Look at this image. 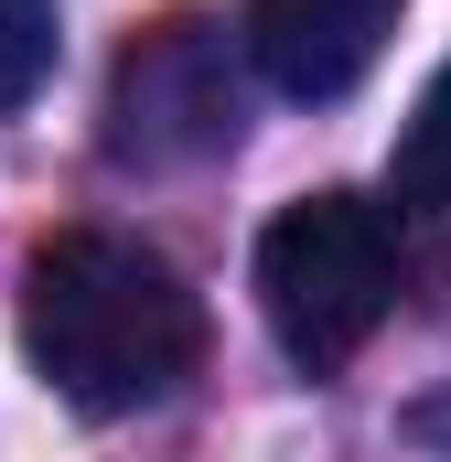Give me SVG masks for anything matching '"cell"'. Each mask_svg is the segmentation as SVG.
<instances>
[{"label":"cell","instance_id":"cell-2","mask_svg":"<svg viewBox=\"0 0 451 462\" xmlns=\"http://www.w3.org/2000/svg\"><path fill=\"white\" fill-rule=\"evenodd\" d=\"M398 280H409V247L376 194H301L258 236V312L301 376H334L376 345V323L398 312Z\"/></svg>","mask_w":451,"mask_h":462},{"label":"cell","instance_id":"cell-3","mask_svg":"<svg viewBox=\"0 0 451 462\" xmlns=\"http://www.w3.org/2000/svg\"><path fill=\"white\" fill-rule=\"evenodd\" d=\"M236 140V65H226V32L172 11L151 32L118 43L108 76V162L129 172H183V162H216Z\"/></svg>","mask_w":451,"mask_h":462},{"label":"cell","instance_id":"cell-5","mask_svg":"<svg viewBox=\"0 0 451 462\" xmlns=\"http://www.w3.org/2000/svg\"><path fill=\"white\" fill-rule=\"evenodd\" d=\"M387 226H398L409 258L451 269V65L419 87V108L387 151Z\"/></svg>","mask_w":451,"mask_h":462},{"label":"cell","instance_id":"cell-6","mask_svg":"<svg viewBox=\"0 0 451 462\" xmlns=\"http://www.w3.org/2000/svg\"><path fill=\"white\" fill-rule=\"evenodd\" d=\"M54 76V11L43 0H0V108H22Z\"/></svg>","mask_w":451,"mask_h":462},{"label":"cell","instance_id":"cell-4","mask_svg":"<svg viewBox=\"0 0 451 462\" xmlns=\"http://www.w3.org/2000/svg\"><path fill=\"white\" fill-rule=\"evenodd\" d=\"M398 11H409V0H247V65H258L280 97L323 108L344 87H365V65L387 54Z\"/></svg>","mask_w":451,"mask_h":462},{"label":"cell","instance_id":"cell-1","mask_svg":"<svg viewBox=\"0 0 451 462\" xmlns=\"http://www.w3.org/2000/svg\"><path fill=\"white\" fill-rule=\"evenodd\" d=\"M22 355L65 409L129 420L205 365V301L161 247L118 226H65L22 258Z\"/></svg>","mask_w":451,"mask_h":462}]
</instances>
